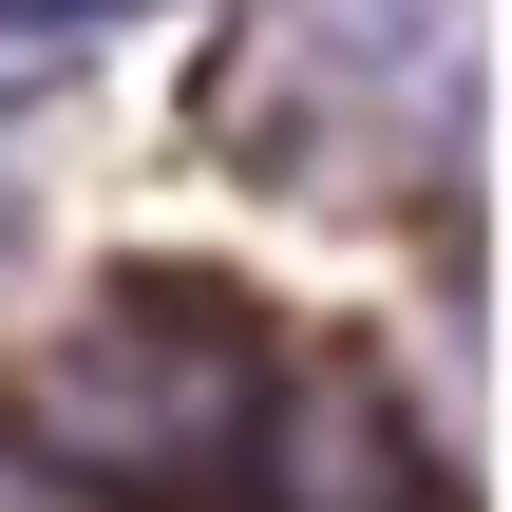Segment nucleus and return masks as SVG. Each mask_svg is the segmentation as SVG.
<instances>
[{"label": "nucleus", "instance_id": "1", "mask_svg": "<svg viewBox=\"0 0 512 512\" xmlns=\"http://www.w3.org/2000/svg\"><path fill=\"white\" fill-rule=\"evenodd\" d=\"M247 399H266V361H247V323H228L209 285L95 304V323L38 361V437H57L76 475H133V494H190L209 456H247Z\"/></svg>", "mask_w": 512, "mask_h": 512}, {"label": "nucleus", "instance_id": "2", "mask_svg": "<svg viewBox=\"0 0 512 512\" xmlns=\"http://www.w3.org/2000/svg\"><path fill=\"white\" fill-rule=\"evenodd\" d=\"M247 494L266 512H437V475H418V418L361 380V361H304V380H266L247 399Z\"/></svg>", "mask_w": 512, "mask_h": 512}, {"label": "nucleus", "instance_id": "3", "mask_svg": "<svg viewBox=\"0 0 512 512\" xmlns=\"http://www.w3.org/2000/svg\"><path fill=\"white\" fill-rule=\"evenodd\" d=\"M95 19H152V0H0V38H95Z\"/></svg>", "mask_w": 512, "mask_h": 512}, {"label": "nucleus", "instance_id": "4", "mask_svg": "<svg viewBox=\"0 0 512 512\" xmlns=\"http://www.w3.org/2000/svg\"><path fill=\"white\" fill-rule=\"evenodd\" d=\"M0 512H76V494H19V456H0Z\"/></svg>", "mask_w": 512, "mask_h": 512}]
</instances>
